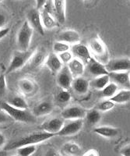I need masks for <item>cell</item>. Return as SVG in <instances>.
Here are the masks:
<instances>
[{
  "instance_id": "1",
  "label": "cell",
  "mask_w": 130,
  "mask_h": 156,
  "mask_svg": "<svg viewBox=\"0 0 130 156\" xmlns=\"http://www.w3.org/2000/svg\"><path fill=\"white\" fill-rule=\"evenodd\" d=\"M54 136H55V135L50 133H47L45 131L30 133V134L27 135V136H23L22 138L9 144L5 147L4 150L9 151V150H13V149H16L18 147H23V146L34 145L36 144H39V143H41V142L45 141V140H48V139L52 138Z\"/></svg>"
},
{
  "instance_id": "2",
  "label": "cell",
  "mask_w": 130,
  "mask_h": 156,
  "mask_svg": "<svg viewBox=\"0 0 130 156\" xmlns=\"http://www.w3.org/2000/svg\"><path fill=\"white\" fill-rule=\"evenodd\" d=\"M0 109L5 111L13 119V120L26 123H34L36 122V117L28 110L14 108L9 105L6 101L0 102Z\"/></svg>"
},
{
  "instance_id": "3",
  "label": "cell",
  "mask_w": 130,
  "mask_h": 156,
  "mask_svg": "<svg viewBox=\"0 0 130 156\" xmlns=\"http://www.w3.org/2000/svg\"><path fill=\"white\" fill-rule=\"evenodd\" d=\"M34 29L30 27L27 20L23 22L16 36V42L19 47V51H27L30 49Z\"/></svg>"
},
{
  "instance_id": "4",
  "label": "cell",
  "mask_w": 130,
  "mask_h": 156,
  "mask_svg": "<svg viewBox=\"0 0 130 156\" xmlns=\"http://www.w3.org/2000/svg\"><path fill=\"white\" fill-rule=\"evenodd\" d=\"M34 51L31 49H28L27 51H15L8 66L7 73H12L25 66L30 60V57L32 56Z\"/></svg>"
},
{
  "instance_id": "5",
  "label": "cell",
  "mask_w": 130,
  "mask_h": 156,
  "mask_svg": "<svg viewBox=\"0 0 130 156\" xmlns=\"http://www.w3.org/2000/svg\"><path fill=\"white\" fill-rule=\"evenodd\" d=\"M104 66L108 73L129 71L130 60L128 58H115L108 62Z\"/></svg>"
},
{
  "instance_id": "6",
  "label": "cell",
  "mask_w": 130,
  "mask_h": 156,
  "mask_svg": "<svg viewBox=\"0 0 130 156\" xmlns=\"http://www.w3.org/2000/svg\"><path fill=\"white\" fill-rule=\"evenodd\" d=\"M83 126H84L83 119H74L68 123H64L63 128L56 135L61 136H73L78 133L83 128Z\"/></svg>"
},
{
  "instance_id": "7",
  "label": "cell",
  "mask_w": 130,
  "mask_h": 156,
  "mask_svg": "<svg viewBox=\"0 0 130 156\" xmlns=\"http://www.w3.org/2000/svg\"><path fill=\"white\" fill-rule=\"evenodd\" d=\"M27 22L30 25L34 30L39 33L41 35H44L45 34V28L43 27L42 23H41V14L39 10L37 9H31L27 12Z\"/></svg>"
},
{
  "instance_id": "8",
  "label": "cell",
  "mask_w": 130,
  "mask_h": 156,
  "mask_svg": "<svg viewBox=\"0 0 130 156\" xmlns=\"http://www.w3.org/2000/svg\"><path fill=\"white\" fill-rule=\"evenodd\" d=\"M70 51L74 58H77L82 61L84 64H87L91 58V51L88 47L80 43L73 44L70 47Z\"/></svg>"
},
{
  "instance_id": "9",
  "label": "cell",
  "mask_w": 130,
  "mask_h": 156,
  "mask_svg": "<svg viewBox=\"0 0 130 156\" xmlns=\"http://www.w3.org/2000/svg\"><path fill=\"white\" fill-rule=\"evenodd\" d=\"M87 111L82 107L70 106L63 110L61 115L64 119L74 120V119H83L85 117Z\"/></svg>"
},
{
  "instance_id": "10",
  "label": "cell",
  "mask_w": 130,
  "mask_h": 156,
  "mask_svg": "<svg viewBox=\"0 0 130 156\" xmlns=\"http://www.w3.org/2000/svg\"><path fill=\"white\" fill-rule=\"evenodd\" d=\"M73 77L68 69L67 66H64L58 72L57 83L62 89L68 90L71 87Z\"/></svg>"
},
{
  "instance_id": "11",
  "label": "cell",
  "mask_w": 130,
  "mask_h": 156,
  "mask_svg": "<svg viewBox=\"0 0 130 156\" xmlns=\"http://www.w3.org/2000/svg\"><path fill=\"white\" fill-rule=\"evenodd\" d=\"M57 40L68 44H75L80 43V34L77 30L67 29L61 31L57 36Z\"/></svg>"
},
{
  "instance_id": "12",
  "label": "cell",
  "mask_w": 130,
  "mask_h": 156,
  "mask_svg": "<svg viewBox=\"0 0 130 156\" xmlns=\"http://www.w3.org/2000/svg\"><path fill=\"white\" fill-rule=\"evenodd\" d=\"M53 12L58 23L63 24L66 22V0H52Z\"/></svg>"
},
{
  "instance_id": "13",
  "label": "cell",
  "mask_w": 130,
  "mask_h": 156,
  "mask_svg": "<svg viewBox=\"0 0 130 156\" xmlns=\"http://www.w3.org/2000/svg\"><path fill=\"white\" fill-rule=\"evenodd\" d=\"M89 49L98 58H104L107 55V48L104 43L98 37H94L90 41Z\"/></svg>"
},
{
  "instance_id": "14",
  "label": "cell",
  "mask_w": 130,
  "mask_h": 156,
  "mask_svg": "<svg viewBox=\"0 0 130 156\" xmlns=\"http://www.w3.org/2000/svg\"><path fill=\"white\" fill-rule=\"evenodd\" d=\"M87 68L90 74H91L94 77L101 76V75L108 74V72L105 68L104 65L99 61L93 58L92 57L89 60V62L87 63Z\"/></svg>"
},
{
  "instance_id": "15",
  "label": "cell",
  "mask_w": 130,
  "mask_h": 156,
  "mask_svg": "<svg viewBox=\"0 0 130 156\" xmlns=\"http://www.w3.org/2000/svg\"><path fill=\"white\" fill-rule=\"evenodd\" d=\"M64 123L65 122H63V119H59V118H53V119H51L44 122L41 125V128L43 131L56 135L63 128Z\"/></svg>"
},
{
  "instance_id": "16",
  "label": "cell",
  "mask_w": 130,
  "mask_h": 156,
  "mask_svg": "<svg viewBox=\"0 0 130 156\" xmlns=\"http://www.w3.org/2000/svg\"><path fill=\"white\" fill-rule=\"evenodd\" d=\"M66 66H68L73 79L82 76L85 71V64L77 58H73Z\"/></svg>"
},
{
  "instance_id": "17",
  "label": "cell",
  "mask_w": 130,
  "mask_h": 156,
  "mask_svg": "<svg viewBox=\"0 0 130 156\" xmlns=\"http://www.w3.org/2000/svg\"><path fill=\"white\" fill-rule=\"evenodd\" d=\"M40 14H41V23H42L44 28L51 30V29L55 28L58 25V22L56 19H55V17L51 13L50 10L45 5V7L43 8L41 13H40Z\"/></svg>"
},
{
  "instance_id": "18",
  "label": "cell",
  "mask_w": 130,
  "mask_h": 156,
  "mask_svg": "<svg viewBox=\"0 0 130 156\" xmlns=\"http://www.w3.org/2000/svg\"><path fill=\"white\" fill-rule=\"evenodd\" d=\"M110 80H112L113 83H116L118 86H128L129 84L130 76L129 71L125 72H111L108 73Z\"/></svg>"
},
{
  "instance_id": "19",
  "label": "cell",
  "mask_w": 130,
  "mask_h": 156,
  "mask_svg": "<svg viewBox=\"0 0 130 156\" xmlns=\"http://www.w3.org/2000/svg\"><path fill=\"white\" fill-rule=\"evenodd\" d=\"M45 63L47 67L53 73H58V72H59V70L63 66V64L60 61L57 54L54 53V52L49 53L47 55Z\"/></svg>"
},
{
  "instance_id": "20",
  "label": "cell",
  "mask_w": 130,
  "mask_h": 156,
  "mask_svg": "<svg viewBox=\"0 0 130 156\" xmlns=\"http://www.w3.org/2000/svg\"><path fill=\"white\" fill-rule=\"evenodd\" d=\"M46 51L44 48H40L37 51H34L32 56L30 57L29 60V65H30V69H35L42 65L45 61L46 58Z\"/></svg>"
},
{
  "instance_id": "21",
  "label": "cell",
  "mask_w": 130,
  "mask_h": 156,
  "mask_svg": "<svg viewBox=\"0 0 130 156\" xmlns=\"http://www.w3.org/2000/svg\"><path fill=\"white\" fill-rule=\"evenodd\" d=\"M71 87L77 94H84L88 91L90 87V82L83 76L74 78Z\"/></svg>"
},
{
  "instance_id": "22",
  "label": "cell",
  "mask_w": 130,
  "mask_h": 156,
  "mask_svg": "<svg viewBox=\"0 0 130 156\" xmlns=\"http://www.w3.org/2000/svg\"><path fill=\"white\" fill-rule=\"evenodd\" d=\"M62 151L67 156H81L83 154L82 148L80 146L73 142H67L63 144Z\"/></svg>"
},
{
  "instance_id": "23",
  "label": "cell",
  "mask_w": 130,
  "mask_h": 156,
  "mask_svg": "<svg viewBox=\"0 0 130 156\" xmlns=\"http://www.w3.org/2000/svg\"><path fill=\"white\" fill-rule=\"evenodd\" d=\"M53 111V106L49 102L43 101L38 105H36L33 109V114L35 117L44 116L52 113Z\"/></svg>"
},
{
  "instance_id": "24",
  "label": "cell",
  "mask_w": 130,
  "mask_h": 156,
  "mask_svg": "<svg viewBox=\"0 0 130 156\" xmlns=\"http://www.w3.org/2000/svg\"><path fill=\"white\" fill-rule=\"evenodd\" d=\"M94 132L99 136H101L106 138H112L118 136L119 130L117 128L111 127V126H99L94 129Z\"/></svg>"
},
{
  "instance_id": "25",
  "label": "cell",
  "mask_w": 130,
  "mask_h": 156,
  "mask_svg": "<svg viewBox=\"0 0 130 156\" xmlns=\"http://www.w3.org/2000/svg\"><path fill=\"white\" fill-rule=\"evenodd\" d=\"M115 104H125L128 102L130 100V91L129 90H121L117 91L112 97L109 98Z\"/></svg>"
},
{
  "instance_id": "26",
  "label": "cell",
  "mask_w": 130,
  "mask_h": 156,
  "mask_svg": "<svg viewBox=\"0 0 130 156\" xmlns=\"http://www.w3.org/2000/svg\"><path fill=\"white\" fill-rule=\"evenodd\" d=\"M109 82H110V78H109L108 74L101 75V76H97L94 80H91L90 82V86L97 90H101Z\"/></svg>"
},
{
  "instance_id": "27",
  "label": "cell",
  "mask_w": 130,
  "mask_h": 156,
  "mask_svg": "<svg viewBox=\"0 0 130 156\" xmlns=\"http://www.w3.org/2000/svg\"><path fill=\"white\" fill-rule=\"evenodd\" d=\"M19 87L20 90H22V92L26 94H32L34 90H36L35 83L32 81V80L24 78V79H21L19 81Z\"/></svg>"
},
{
  "instance_id": "28",
  "label": "cell",
  "mask_w": 130,
  "mask_h": 156,
  "mask_svg": "<svg viewBox=\"0 0 130 156\" xmlns=\"http://www.w3.org/2000/svg\"><path fill=\"white\" fill-rule=\"evenodd\" d=\"M6 102L14 108H20V109H28V105L27 101L20 96H15V97L11 98Z\"/></svg>"
},
{
  "instance_id": "29",
  "label": "cell",
  "mask_w": 130,
  "mask_h": 156,
  "mask_svg": "<svg viewBox=\"0 0 130 156\" xmlns=\"http://www.w3.org/2000/svg\"><path fill=\"white\" fill-rule=\"evenodd\" d=\"M85 117L89 124L95 125L101 119V114L98 109H92L87 112Z\"/></svg>"
},
{
  "instance_id": "30",
  "label": "cell",
  "mask_w": 130,
  "mask_h": 156,
  "mask_svg": "<svg viewBox=\"0 0 130 156\" xmlns=\"http://www.w3.org/2000/svg\"><path fill=\"white\" fill-rule=\"evenodd\" d=\"M118 86L113 82H109L101 90V94L104 98L109 99L118 91Z\"/></svg>"
},
{
  "instance_id": "31",
  "label": "cell",
  "mask_w": 130,
  "mask_h": 156,
  "mask_svg": "<svg viewBox=\"0 0 130 156\" xmlns=\"http://www.w3.org/2000/svg\"><path fill=\"white\" fill-rule=\"evenodd\" d=\"M70 44L63 42V41H57L53 44V52L55 54H57V55L62 53V52H64V51H70Z\"/></svg>"
},
{
  "instance_id": "32",
  "label": "cell",
  "mask_w": 130,
  "mask_h": 156,
  "mask_svg": "<svg viewBox=\"0 0 130 156\" xmlns=\"http://www.w3.org/2000/svg\"><path fill=\"white\" fill-rule=\"evenodd\" d=\"M17 154L19 156H30L36 151V147L34 145H27L18 147Z\"/></svg>"
},
{
  "instance_id": "33",
  "label": "cell",
  "mask_w": 130,
  "mask_h": 156,
  "mask_svg": "<svg viewBox=\"0 0 130 156\" xmlns=\"http://www.w3.org/2000/svg\"><path fill=\"white\" fill-rule=\"evenodd\" d=\"M115 104L110 99H106L104 101H101L100 105H98V110L100 112H108L112 109L115 107Z\"/></svg>"
},
{
  "instance_id": "34",
  "label": "cell",
  "mask_w": 130,
  "mask_h": 156,
  "mask_svg": "<svg viewBox=\"0 0 130 156\" xmlns=\"http://www.w3.org/2000/svg\"><path fill=\"white\" fill-rule=\"evenodd\" d=\"M71 99V94L67 90L63 89L57 94V100L61 103L69 102Z\"/></svg>"
},
{
  "instance_id": "35",
  "label": "cell",
  "mask_w": 130,
  "mask_h": 156,
  "mask_svg": "<svg viewBox=\"0 0 130 156\" xmlns=\"http://www.w3.org/2000/svg\"><path fill=\"white\" fill-rule=\"evenodd\" d=\"M58 56H59V59H60V61L63 64H68L74 58L73 54L71 53V51H70L62 52V53L59 54Z\"/></svg>"
},
{
  "instance_id": "36",
  "label": "cell",
  "mask_w": 130,
  "mask_h": 156,
  "mask_svg": "<svg viewBox=\"0 0 130 156\" xmlns=\"http://www.w3.org/2000/svg\"><path fill=\"white\" fill-rule=\"evenodd\" d=\"M6 93V80L4 74H0V98L3 97Z\"/></svg>"
},
{
  "instance_id": "37",
  "label": "cell",
  "mask_w": 130,
  "mask_h": 156,
  "mask_svg": "<svg viewBox=\"0 0 130 156\" xmlns=\"http://www.w3.org/2000/svg\"><path fill=\"white\" fill-rule=\"evenodd\" d=\"M8 22V15L2 9H0V29L4 28Z\"/></svg>"
},
{
  "instance_id": "38",
  "label": "cell",
  "mask_w": 130,
  "mask_h": 156,
  "mask_svg": "<svg viewBox=\"0 0 130 156\" xmlns=\"http://www.w3.org/2000/svg\"><path fill=\"white\" fill-rule=\"evenodd\" d=\"M12 121H13V119L5 111L0 109V124H3V123L12 122Z\"/></svg>"
},
{
  "instance_id": "39",
  "label": "cell",
  "mask_w": 130,
  "mask_h": 156,
  "mask_svg": "<svg viewBox=\"0 0 130 156\" xmlns=\"http://www.w3.org/2000/svg\"><path fill=\"white\" fill-rule=\"evenodd\" d=\"M47 0H36V9L38 10L43 9L46 5Z\"/></svg>"
},
{
  "instance_id": "40",
  "label": "cell",
  "mask_w": 130,
  "mask_h": 156,
  "mask_svg": "<svg viewBox=\"0 0 130 156\" xmlns=\"http://www.w3.org/2000/svg\"><path fill=\"white\" fill-rule=\"evenodd\" d=\"M120 154L122 156H130V147L129 145L125 146L121 149Z\"/></svg>"
},
{
  "instance_id": "41",
  "label": "cell",
  "mask_w": 130,
  "mask_h": 156,
  "mask_svg": "<svg viewBox=\"0 0 130 156\" xmlns=\"http://www.w3.org/2000/svg\"><path fill=\"white\" fill-rule=\"evenodd\" d=\"M83 156H99V153L95 149H91V150H88L87 151H86L83 154Z\"/></svg>"
},
{
  "instance_id": "42",
  "label": "cell",
  "mask_w": 130,
  "mask_h": 156,
  "mask_svg": "<svg viewBox=\"0 0 130 156\" xmlns=\"http://www.w3.org/2000/svg\"><path fill=\"white\" fill-rule=\"evenodd\" d=\"M9 32V27H4V28L0 29V40L7 35Z\"/></svg>"
},
{
  "instance_id": "43",
  "label": "cell",
  "mask_w": 130,
  "mask_h": 156,
  "mask_svg": "<svg viewBox=\"0 0 130 156\" xmlns=\"http://www.w3.org/2000/svg\"><path fill=\"white\" fill-rule=\"evenodd\" d=\"M45 156H59V154H58L57 151H55V150H54V149L52 148H50V149H48V151H46Z\"/></svg>"
},
{
  "instance_id": "44",
  "label": "cell",
  "mask_w": 130,
  "mask_h": 156,
  "mask_svg": "<svg viewBox=\"0 0 130 156\" xmlns=\"http://www.w3.org/2000/svg\"><path fill=\"white\" fill-rule=\"evenodd\" d=\"M5 144V137L2 133H0V147H3Z\"/></svg>"
},
{
  "instance_id": "45",
  "label": "cell",
  "mask_w": 130,
  "mask_h": 156,
  "mask_svg": "<svg viewBox=\"0 0 130 156\" xmlns=\"http://www.w3.org/2000/svg\"><path fill=\"white\" fill-rule=\"evenodd\" d=\"M0 156H8L6 151L5 150H1L0 151Z\"/></svg>"
},
{
  "instance_id": "46",
  "label": "cell",
  "mask_w": 130,
  "mask_h": 156,
  "mask_svg": "<svg viewBox=\"0 0 130 156\" xmlns=\"http://www.w3.org/2000/svg\"><path fill=\"white\" fill-rule=\"evenodd\" d=\"M2 1H3V0H0V2H2Z\"/></svg>"
},
{
  "instance_id": "47",
  "label": "cell",
  "mask_w": 130,
  "mask_h": 156,
  "mask_svg": "<svg viewBox=\"0 0 130 156\" xmlns=\"http://www.w3.org/2000/svg\"><path fill=\"white\" fill-rule=\"evenodd\" d=\"M14 156H19V155H18V154H17V155H14Z\"/></svg>"
}]
</instances>
